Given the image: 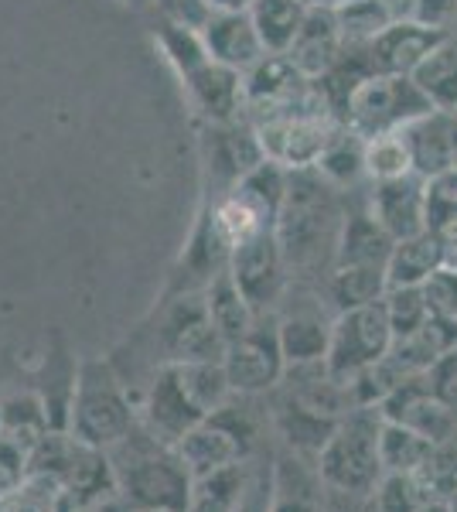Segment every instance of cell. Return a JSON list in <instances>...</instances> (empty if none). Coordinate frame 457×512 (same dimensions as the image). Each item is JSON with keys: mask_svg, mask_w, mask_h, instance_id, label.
<instances>
[{"mask_svg": "<svg viewBox=\"0 0 457 512\" xmlns=\"http://www.w3.org/2000/svg\"><path fill=\"white\" fill-rule=\"evenodd\" d=\"M345 222V192L328 185L314 168L290 171L287 198L277 219V239L290 284L324 287L335 270L338 236Z\"/></svg>", "mask_w": 457, "mask_h": 512, "instance_id": "1", "label": "cell"}, {"mask_svg": "<svg viewBox=\"0 0 457 512\" xmlns=\"http://www.w3.org/2000/svg\"><path fill=\"white\" fill-rule=\"evenodd\" d=\"M116 492L137 512H188L191 472L171 444L157 441L144 424L106 451Z\"/></svg>", "mask_w": 457, "mask_h": 512, "instance_id": "2", "label": "cell"}, {"mask_svg": "<svg viewBox=\"0 0 457 512\" xmlns=\"http://www.w3.org/2000/svg\"><path fill=\"white\" fill-rule=\"evenodd\" d=\"M140 424L137 400L116 376L110 359H82L69 410V437L96 451H110Z\"/></svg>", "mask_w": 457, "mask_h": 512, "instance_id": "3", "label": "cell"}, {"mask_svg": "<svg viewBox=\"0 0 457 512\" xmlns=\"http://www.w3.org/2000/svg\"><path fill=\"white\" fill-rule=\"evenodd\" d=\"M382 410L379 407H352L338 420L335 434L318 454V475L324 489L348 492V495H372L379 478L386 475L379 454L382 434Z\"/></svg>", "mask_w": 457, "mask_h": 512, "instance_id": "4", "label": "cell"}, {"mask_svg": "<svg viewBox=\"0 0 457 512\" xmlns=\"http://www.w3.org/2000/svg\"><path fill=\"white\" fill-rule=\"evenodd\" d=\"M338 120L331 117L328 103L318 93V86H311L301 103L287 106L280 113H270L263 120H253V130L260 137L263 158L280 164L287 171H304L314 168L321 158V151L328 147L331 134H335Z\"/></svg>", "mask_w": 457, "mask_h": 512, "instance_id": "5", "label": "cell"}, {"mask_svg": "<svg viewBox=\"0 0 457 512\" xmlns=\"http://www.w3.org/2000/svg\"><path fill=\"white\" fill-rule=\"evenodd\" d=\"M430 110H434V103L420 93L413 76H379L376 72L352 93L345 123L369 140L396 134V130L410 127L413 120H420Z\"/></svg>", "mask_w": 457, "mask_h": 512, "instance_id": "6", "label": "cell"}, {"mask_svg": "<svg viewBox=\"0 0 457 512\" xmlns=\"http://www.w3.org/2000/svg\"><path fill=\"white\" fill-rule=\"evenodd\" d=\"M277 328L287 366H318V362H328L335 311L324 301V287L290 284L284 304L277 311Z\"/></svg>", "mask_w": 457, "mask_h": 512, "instance_id": "7", "label": "cell"}, {"mask_svg": "<svg viewBox=\"0 0 457 512\" xmlns=\"http://www.w3.org/2000/svg\"><path fill=\"white\" fill-rule=\"evenodd\" d=\"M393 342H396V335H393V325H389L386 304L382 301L342 311V315H335V328H331L328 373L348 383V379L359 376L362 369L386 359Z\"/></svg>", "mask_w": 457, "mask_h": 512, "instance_id": "8", "label": "cell"}, {"mask_svg": "<svg viewBox=\"0 0 457 512\" xmlns=\"http://www.w3.org/2000/svg\"><path fill=\"white\" fill-rule=\"evenodd\" d=\"M232 393L267 396L280 386L287 373V359L280 349V328L277 315H256L253 328L226 345L222 355Z\"/></svg>", "mask_w": 457, "mask_h": 512, "instance_id": "9", "label": "cell"}, {"mask_svg": "<svg viewBox=\"0 0 457 512\" xmlns=\"http://www.w3.org/2000/svg\"><path fill=\"white\" fill-rule=\"evenodd\" d=\"M229 270L236 277V284L243 287L249 308L256 315H277L290 287L287 260L284 250H280L277 229H263V233L249 236L246 243H239L232 250Z\"/></svg>", "mask_w": 457, "mask_h": 512, "instance_id": "10", "label": "cell"}, {"mask_svg": "<svg viewBox=\"0 0 457 512\" xmlns=\"http://www.w3.org/2000/svg\"><path fill=\"white\" fill-rule=\"evenodd\" d=\"M263 147L253 123L246 117L229 123H205L202 130V164L209 178V198L226 195L232 185H239L256 164H263Z\"/></svg>", "mask_w": 457, "mask_h": 512, "instance_id": "11", "label": "cell"}, {"mask_svg": "<svg viewBox=\"0 0 457 512\" xmlns=\"http://www.w3.org/2000/svg\"><path fill=\"white\" fill-rule=\"evenodd\" d=\"M229 260H232V246H229V239L222 236L219 222H215L212 202L205 198L202 209H198L195 226H191L185 250H181L178 263L171 267L168 287H164L161 297L205 291L222 270H229Z\"/></svg>", "mask_w": 457, "mask_h": 512, "instance_id": "12", "label": "cell"}, {"mask_svg": "<svg viewBox=\"0 0 457 512\" xmlns=\"http://www.w3.org/2000/svg\"><path fill=\"white\" fill-rule=\"evenodd\" d=\"M137 410H140V424H144L157 441L171 444V448L205 420L202 407H198V403L191 400V393L185 390V379H181L178 366L157 369L154 379L147 383L144 396H140Z\"/></svg>", "mask_w": 457, "mask_h": 512, "instance_id": "13", "label": "cell"}, {"mask_svg": "<svg viewBox=\"0 0 457 512\" xmlns=\"http://www.w3.org/2000/svg\"><path fill=\"white\" fill-rule=\"evenodd\" d=\"M314 79L297 72V65L284 52H267L249 72H243V117L263 120L287 106L301 103L311 93Z\"/></svg>", "mask_w": 457, "mask_h": 512, "instance_id": "14", "label": "cell"}, {"mask_svg": "<svg viewBox=\"0 0 457 512\" xmlns=\"http://www.w3.org/2000/svg\"><path fill=\"white\" fill-rule=\"evenodd\" d=\"M423 192H427V178H420L417 171L386 181H369V212L393 239L417 236L427 229Z\"/></svg>", "mask_w": 457, "mask_h": 512, "instance_id": "15", "label": "cell"}, {"mask_svg": "<svg viewBox=\"0 0 457 512\" xmlns=\"http://www.w3.org/2000/svg\"><path fill=\"white\" fill-rule=\"evenodd\" d=\"M410 151V164L420 178H434L440 171L454 168L457 158V113L430 110L410 127L400 130Z\"/></svg>", "mask_w": 457, "mask_h": 512, "instance_id": "16", "label": "cell"}, {"mask_svg": "<svg viewBox=\"0 0 457 512\" xmlns=\"http://www.w3.org/2000/svg\"><path fill=\"white\" fill-rule=\"evenodd\" d=\"M345 41H342V28H338V14L335 7H321L311 4L307 7V18L297 31V38L290 41L287 59L297 65V72L307 79H321L331 65L338 62Z\"/></svg>", "mask_w": 457, "mask_h": 512, "instance_id": "17", "label": "cell"}, {"mask_svg": "<svg viewBox=\"0 0 457 512\" xmlns=\"http://www.w3.org/2000/svg\"><path fill=\"white\" fill-rule=\"evenodd\" d=\"M328 489L318 475V461L287 448L273 451V506L270 512H324Z\"/></svg>", "mask_w": 457, "mask_h": 512, "instance_id": "18", "label": "cell"}, {"mask_svg": "<svg viewBox=\"0 0 457 512\" xmlns=\"http://www.w3.org/2000/svg\"><path fill=\"white\" fill-rule=\"evenodd\" d=\"M181 86L205 123H229L243 117V72L209 59Z\"/></svg>", "mask_w": 457, "mask_h": 512, "instance_id": "19", "label": "cell"}, {"mask_svg": "<svg viewBox=\"0 0 457 512\" xmlns=\"http://www.w3.org/2000/svg\"><path fill=\"white\" fill-rule=\"evenodd\" d=\"M202 38L212 59L236 72H249L267 55V45H263L249 11H212L209 24L202 28Z\"/></svg>", "mask_w": 457, "mask_h": 512, "instance_id": "20", "label": "cell"}, {"mask_svg": "<svg viewBox=\"0 0 457 512\" xmlns=\"http://www.w3.org/2000/svg\"><path fill=\"white\" fill-rule=\"evenodd\" d=\"M444 38V31L423 28L413 21L389 24L382 35L369 41V59L379 76H413V69L434 52V45Z\"/></svg>", "mask_w": 457, "mask_h": 512, "instance_id": "21", "label": "cell"}, {"mask_svg": "<svg viewBox=\"0 0 457 512\" xmlns=\"http://www.w3.org/2000/svg\"><path fill=\"white\" fill-rule=\"evenodd\" d=\"M76 376H79V359L69 355V349L55 338V345L45 352L41 369L35 373V393L41 407H45L48 431L69 434V410H72V396H76Z\"/></svg>", "mask_w": 457, "mask_h": 512, "instance_id": "22", "label": "cell"}, {"mask_svg": "<svg viewBox=\"0 0 457 512\" xmlns=\"http://www.w3.org/2000/svg\"><path fill=\"white\" fill-rule=\"evenodd\" d=\"M174 451H178L181 461L188 465L191 478L209 475V472H215V468H226V465H232V461L249 458L243 444L236 441V434H229L226 427L212 417H205L195 431H188L185 437H181V441L174 444Z\"/></svg>", "mask_w": 457, "mask_h": 512, "instance_id": "23", "label": "cell"}, {"mask_svg": "<svg viewBox=\"0 0 457 512\" xmlns=\"http://www.w3.org/2000/svg\"><path fill=\"white\" fill-rule=\"evenodd\" d=\"M314 171L335 185L338 192H355V188L369 185V175H365V137L355 134L348 123H338L335 134H331L328 147L321 151Z\"/></svg>", "mask_w": 457, "mask_h": 512, "instance_id": "24", "label": "cell"}, {"mask_svg": "<svg viewBox=\"0 0 457 512\" xmlns=\"http://www.w3.org/2000/svg\"><path fill=\"white\" fill-rule=\"evenodd\" d=\"M440 267H444L440 236L434 229H423L417 236L396 239L393 253H389V263H386V284L389 287H423Z\"/></svg>", "mask_w": 457, "mask_h": 512, "instance_id": "25", "label": "cell"}, {"mask_svg": "<svg viewBox=\"0 0 457 512\" xmlns=\"http://www.w3.org/2000/svg\"><path fill=\"white\" fill-rule=\"evenodd\" d=\"M253 458L232 461V465H226V468H215V472H209V475L191 478L188 512H236L246 489H249Z\"/></svg>", "mask_w": 457, "mask_h": 512, "instance_id": "26", "label": "cell"}, {"mask_svg": "<svg viewBox=\"0 0 457 512\" xmlns=\"http://www.w3.org/2000/svg\"><path fill=\"white\" fill-rule=\"evenodd\" d=\"M389 291L386 267H335L324 280V301L335 315L382 301Z\"/></svg>", "mask_w": 457, "mask_h": 512, "instance_id": "27", "label": "cell"}, {"mask_svg": "<svg viewBox=\"0 0 457 512\" xmlns=\"http://www.w3.org/2000/svg\"><path fill=\"white\" fill-rule=\"evenodd\" d=\"M413 82L434 103V110L457 113V35H444L434 52L413 69Z\"/></svg>", "mask_w": 457, "mask_h": 512, "instance_id": "28", "label": "cell"}, {"mask_svg": "<svg viewBox=\"0 0 457 512\" xmlns=\"http://www.w3.org/2000/svg\"><path fill=\"white\" fill-rule=\"evenodd\" d=\"M202 294H205V304H209L212 325L219 328V335L226 338V345L236 342V338H243L249 328H253L256 311L249 308L243 287L236 284L232 270H222V274L215 277Z\"/></svg>", "mask_w": 457, "mask_h": 512, "instance_id": "29", "label": "cell"}, {"mask_svg": "<svg viewBox=\"0 0 457 512\" xmlns=\"http://www.w3.org/2000/svg\"><path fill=\"white\" fill-rule=\"evenodd\" d=\"M311 0H253L249 18L260 31L267 52H287L307 18Z\"/></svg>", "mask_w": 457, "mask_h": 512, "instance_id": "30", "label": "cell"}, {"mask_svg": "<svg viewBox=\"0 0 457 512\" xmlns=\"http://www.w3.org/2000/svg\"><path fill=\"white\" fill-rule=\"evenodd\" d=\"M154 45L161 48V55L168 59V65L178 72V79L185 82L191 72H198L205 62L212 59L209 48H205L202 31L195 28H181V24L171 21H157L154 28Z\"/></svg>", "mask_w": 457, "mask_h": 512, "instance_id": "31", "label": "cell"}, {"mask_svg": "<svg viewBox=\"0 0 457 512\" xmlns=\"http://www.w3.org/2000/svg\"><path fill=\"white\" fill-rule=\"evenodd\" d=\"M430 448H434V441H427L423 434L396 424V420H382L379 454H382V468H386V472H420Z\"/></svg>", "mask_w": 457, "mask_h": 512, "instance_id": "32", "label": "cell"}, {"mask_svg": "<svg viewBox=\"0 0 457 512\" xmlns=\"http://www.w3.org/2000/svg\"><path fill=\"white\" fill-rule=\"evenodd\" d=\"M178 373L185 379V390L191 393V400L202 407L205 417L215 414V410L232 396L222 359L219 362H185V366H178Z\"/></svg>", "mask_w": 457, "mask_h": 512, "instance_id": "33", "label": "cell"}, {"mask_svg": "<svg viewBox=\"0 0 457 512\" xmlns=\"http://www.w3.org/2000/svg\"><path fill=\"white\" fill-rule=\"evenodd\" d=\"M338 28H342L345 45H369L372 38L393 24L386 0H355V4L338 7Z\"/></svg>", "mask_w": 457, "mask_h": 512, "instance_id": "34", "label": "cell"}, {"mask_svg": "<svg viewBox=\"0 0 457 512\" xmlns=\"http://www.w3.org/2000/svg\"><path fill=\"white\" fill-rule=\"evenodd\" d=\"M430 499L434 495L417 472H386L379 478L376 492H372V502H376L379 512H417Z\"/></svg>", "mask_w": 457, "mask_h": 512, "instance_id": "35", "label": "cell"}, {"mask_svg": "<svg viewBox=\"0 0 457 512\" xmlns=\"http://www.w3.org/2000/svg\"><path fill=\"white\" fill-rule=\"evenodd\" d=\"M382 304H386V315H389V325H393L396 338L420 332L430 321V315H434L423 287H389Z\"/></svg>", "mask_w": 457, "mask_h": 512, "instance_id": "36", "label": "cell"}, {"mask_svg": "<svg viewBox=\"0 0 457 512\" xmlns=\"http://www.w3.org/2000/svg\"><path fill=\"white\" fill-rule=\"evenodd\" d=\"M410 151H406L403 134H382L365 140V175L369 181H386V178H400L410 175Z\"/></svg>", "mask_w": 457, "mask_h": 512, "instance_id": "37", "label": "cell"}, {"mask_svg": "<svg viewBox=\"0 0 457 512\" xmlns=\"http://www.w3.org/2000/svg\"><path fill=\"white\" fill-rule=\"evenodd\" d=\"M386 7L393 24L413 21L444 35H454L457 28V0H386Z\"/></svg>", "mask_w": 457, "mask_h": 512, "instance_id": "38", "label": "cell"}, {"mask_svg": "<svg viewBox=\"0 0 457 512\" xmlns=\"http://www.w3.org/2000/svg\"><path fill=\"white\" fill-rule=\"evenodd\" d=\"M417 475L423 478V485H427L434 499H451L457 492V437L434 444Z\"/></svg>", "mask_w": 457, "mask_h": 512, "instance_id": "39", "label": "cell"}, {"mask_svg": "<svg viewBox=\"0 0 457 512\" xmlns=\"http://www.w3.org/2000/svg\"><path fill=\"white\" fill-rule=\"evenodd\" d=\"M423 205H427V229L440 233V229L457 226V168H447L440 175L427 178Z\"/></svg>", "mask_w": 457, "mask_h": 512, "instance_id": "40", "label": "cell"}, {"mask_svg": "<svg viewBox=\"0 0 457 512\" xmlns=\"http://www.w3.org/2000/svg\"><path fill=\"white\" fill-rule=\"evenodd\" d=\"M270 506H273V451L267 448L253 458L249 489L236 512H270Z\"/></svg>", "mask_w": 457, "mask_h": 512, "instance_id": "41", "label": "cell"}, {"mask_svg": "<svg viewBox=\"0 0 457 512\" xmlns=\"http://www.w3.org/2000/svg\"><path fill=\"white\" fill-rule=\"evenodd\" d=\"M157 21H171L181 28H195L202 31L212 18L209 0H154Z\"/></svg>", "mask_w": 457, "mask_h": 512, "instance_id": "42", "label": "cell"}, {"mask_svg": "<svg viewBox=\"0 0 457 512\" xmlns=\"http://www.w3.org/2000/svg\"><path fill=\"white\" fill-rule=\"evenodd\" d=\"M427 386H430V393H434V400H440L447 410L457 414V349L444 352L434 366L427 369Z\"/></svg>", "mask_w": 457, "mask_h": 512, "instance_id": "43", "label": "cell"}, {"mask_svg": "<svg viewBox=\"0 0 457 512\" xmlns=\"http://www.w3.org/2000/svg\"><path fill=\"white\" fill-rule=\"evenodd\" d=\"M423 291H427V301L434 315H447L457 321V270L440 267L437 274L423 284Z\"/></svg>", "mask_w": 457, "mask_h": 512, "instance_id": "44", "label": "cell"}, {"mask_svg": "<svg viewBox=\"0 0 457 512\" xmlns=\"http://www.w3.org/2000/svg\"><path fill=\"white\" fill-rule=\"evenodd\" d=\"M324 512H379V509H376V502H372V495H348V492L328 489Z\"/></svg>", "mask_w": 457, "mask_h": 512, "instance_id": "45", "label": "cell"}, {"mask_svg": "<svg viewBox=\"0 0 457 512\" xmlns=\"http://www.w3.org/2000/svg\"><path fill=\"white\" fill-rule=\"evenodd\" d=\"M440 256H444V267L457 270V226L451 229H440Z\"/></svg>", "mask_w": 457, "mask_h": 512, "instance_id": "46", "label": "cell"}, {"mask_svg": "<svg viewBox=\"0 0 457 512\" xmlns=\"http://www.w3.org/2000/svg\"><path fill=\"white\" fill-rule=\"evenodd\" d=\"M212 11H249L253 0H209Z\"/></svg>", "mask_w": 457, "mask_h": 512, "instance_id": "47", "label": "cell"}, {"mask_svg": "<svg viewBox=\"0 0 457 512\" xmlns=\"http://www.w3.org/2000/svg\"><path fill=\"white\" fill-rule=\"evenodd\" d=\"M417 512H451V506H447V499H430V502H423Z\"/></svg>", "mask_w": 457, "mask_h": 512, "instance_id": "48", "label": "cell"}, {"mask_svg": "<svg viewBox=\"0 0 457 512\" xmlns=\"http://www.w3.org/2000/svg\"><path fill=\"white\" fill-rule=\"evenodd\" d=\"M311 4H321V7H345V4H355V0H311Z\"/></svg>", "mask_w": 457, "mask_h": 512, "instance_id": "49", "label": "cell"}, {"mask_svg": "<svg viewBox=\"0 0 457 512\" xmlns=\"http://www.w3.org/2000/svg\"><path fill=\"white\" fill-rule=\"evenodd\" d=\"M127 7H134V11H147V7H154V0H123Z\"/></svg>", "mask_w": 457, "mask_h": 512, "instance_id": "50", "label": "cell"}, {"mask_svg": "<svg viewBox=\"0 0 457 512\" xmlns=\"http://www.w3.org/2000/svg\"><path fill=\"white\" fill-rule=\"evenodd\" d=\"M447 506H451V512H457V492L451 495V499H447Z\"/></svg>", "mask_w": 457, "mask_h": 512, "instance_id": "51", "label": "cell"}, {"mask_svg": "<svg viewBox=\"0 0 457 512\" xmlns=\"http://www.w3.org/2000/svg\"><path fill=\"white\" fill-rule=\"evenodd\" d=\"M454 168H457V158H454Z\"/></svg>", "mask_w": 457, "mask_h": 512, "instance_id": "52", "label": "cell"}, {"mask_svg": "<svg viewBox=\"0 0 457 512\" xmlns=\"http://www.w3.org/2000/svg\"><path fill=\"white\" fill-rule=\"evenodd\" d=\"M454 35H457V28H454Z\"/></svg>", "mask_w": 457, "mask_h": 512, "instance_id": "53", "label": "cell"}, {"mask_svg": "<svg viewBox=\"0 0 457 512\" xmlns=\"http://www.w3.org/2000/svg\"><path fill=\"white\" fill-rule=\"evenodd\" d=\"M454 437H457V434H454Z\"/></svg>", "mask_w": 457, "mask_h": 512, "instance_id": "54", "label": "cell"}]
</instances>
